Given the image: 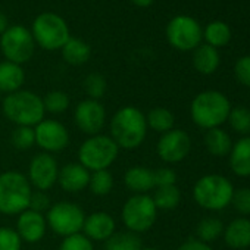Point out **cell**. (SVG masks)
Instances as JSON below:
<instances>
[{"label":"cell","mask_w":250,"mask_h":250,"mask_svg":"<svg viewBox=\"0 0 250 250\" xmlns=\"http://www.w3.org/2000/svg\"><path fill=\"white\" fill-rule=\"evenodd\" d=\"M62 56L66 63L72 66H80L90 59L91 49L84 40L77 37H69V40L62 47Z\"/></svg>","instance_id":"obj_24"},{"label":"cell","mask_w":250,"mask_h":250,"mask_svg":"<svg viewBox=\"0 0 250 250\" xmlns=\"http://www.w3.org/2000/svg\"><path fill=\"white\" fill-rule=\"evenodd\" d=\"M43 106H44L46 112L63 113L69 107V96L65 91H61V90L49 91L43 99Z\"/></svg>","instance_id":"obj_33"},{"label":"cell","mask_w":250,"mask_h":250,"mask_svg":"<svg viewBox=\"0 0 250 250\" xmlns=\"http://www.w3.org/2000/svg\"><path fill=\"white\" fill-rule=\"evenodd\" d=\"M231 203H232V206L235 208V210L238 213L250 215V188L244 187V188L234 190Z\"/></svg>","instance_id":"obj_38"},{"label":"cell","mask_w":250,"mask_h":250,"mask_svg":"<svg viewBox=\"0 0 250 250\" xmlns=\"http://www.w3.org/2000/svg\"><path fill=\"white\" fill-rule=\"evenodd\" d=\"M34 42L46 50H59L69 40V28L65 20L53 12L40 14L31 27Z\"/></svg>","instance_id":"obj_7"},{"label":"cell","mask_w":250,"mask_h":250,"mask_svg":"<svg viewBox=\"0 0 250 250\" xmlns=\"http://www.w3.org/2000/svg\"><path fill=\"white\" fill-rule=\"evenodd\" d=\"M0 49H2L6 61L22 65L28 62L36 49V42L33 39L31 30L22 25L9 27L0 37Z\"/></svg>","instance_id":"obj_9"},{"label":"cell","mask_w":250,"mask_h":250,"mask_svg":"<svg viewBox=\"0 0 250 250\" xmlns=\"http://www.w3.org/2000/svg\"><path fill=\"white\" fill-rule=\"evenodd\" d=\"M90 171L85 169L80 162L78 164H66L62 169H59L58 183L68 193H78L88 186Z\"/></svg>","instance_id":"obj_18"},{"label":"cell","mask_w":250,"mask_h":250,"mask_svg":"<svg viewBox=\"0 0 250 250\" xmlns=\"http://www.w3.org/2000/svg\"><path fill=\"white\" fill-rule=\"evenodd\" d=\"M177 250H212V249L200 240H187Z\"/></svg>","instance_id":"obj_42"},{"label":"cell","mask_w":250,"mask_h":250,"mask_svg":"<svg viewBox=\"0 0 250 250\" xmlns=\"http://www.w3.org/2000/svg\"><path fill=\"white\" fill-rule=\"evenodd\" d=\"M221 63V56L218 53V49L209 46V44H200L194 49L193 53V66L197 72L203 75L213 74Z\"/></svg>","instance_id":"obj_23"},{"label":"cell","mask_w":250,"mask_h":250,"mask_svg":"<svg viewBox=\"0 0 250 250\" xmlns=\"http://www.w3.org/2000/svg\"><path fill=\"white\" fill-rule=\"evenodd\" d=\"M119 147L110 136L96 134L87 139L78 150L80 164L88 171L107 169L118 158Z\"/></svg>","instance_id":"obj_6"},{"label":"cell","mask_w":250,"mask_h":250,"mask_svg":"<svg viewBox=\"0 0 250 250\" xmlns=\"http://www.w3.org/2000/svg\"><path fill=\"white\" fill-rule=\"evenodd\" d=\"M8 28H9V25H8V18H6L5 14L0 12V36H2Z\"/></svg>","instance_id":"obj_43"},{"label":"cell","mask_w":250,"mask_h":250,"mask_svg":"<svg viewBox=\"0 0 250 250\" xmlns=\"http://www.w3.org/2000/svg\"><path fill=\"white\" fill-rule=\"evenodd\" d=\"M167 39L177 50L188 52L200 46L203 30L193 17L177 15L167 25Z\"/></svg>","instance_id":"obj_10"},{"label":"cell","mask_w":250,"mask_h":250,"mask_svg":"<svg viewBox=\"0 0 250 250\" xmlns=\"http://www.w3.org/2000/svg\"><path fill=\"white\" fill-rule=\"evenodd\" d=\"M203 39L206 40V44L215 49L224 47L231 40V28L222 21H213L203 30Z\"/></svg>","instance_id":"obj_27"},{"label":"cell","mask_w":250,"mask_h":250,"mask_svg":"<svg viewBox=\"0 0 250 250\" xmlns=\"http://www.w3.org/2000/svg\"><path fill=\"white\" fill-rule=\"evenodd\" d=\"M143 243L139 234L131 231L113 232L104 241V250H142Z\"/></svg>","instance_id":"obj_26"},{"label":"cell","mask_w":250,"mask_h":250,"mask_svg":"<svg viewBox=\"0 0 250 250\" xmlns=\"http://www.w3.org/2000/svg\"><path fill=\"white\" fill-rule=\"evenodd\" d=\"M36 143L46 153H56L69 145V133L63 124L55 119H43L36 125Z\"/></svg>","instance_id":"obj_12"},{"label":"cell","mask_w":250,"mask_h":250,"mask_svg":"<svg viewBox=\"0 0 250 250\" xmlns=\"http://www.w3.org/2000/svg\"><path fill=\"white\" fill-rule=\"evenodd\" d=\"M225 244L235 250H243L250 246V219L237 218L224 229Z\"/></svg>","instance_id":"obj_19"},{"label":"cell","mask_w":250,"mask_h":250,"mask_svg":"<svg viewBox=\"0 0 250 250\" xmlns=\"http://www.w3.org/2000/svg\"><path fill=\"white\" fill-rule=\"evenodd\" d=\"M234 187L228 178L219 174L202 177L193 188L196 203L208 210H221L231 203Z\"/></svg>","instance_id":"obj_5"},{"label":"cell","mask_w":250,"mask_h":250,"mask_svg":"<svg viewBox=\"0 0 250 250\" xmlns=\"http://www.w3.org/2000/svg\"><path fill=\"white\" fill-rule=\"evenodd\" d=\"M231 103L228 97L216 90H206L199 93L190 106L193 122L200 128H219L229 115Z\"/></svg>","instance_id":"obj_2"},{"label":"cell","mask_w":250,"mask_h":250,"mask_svg":"<svg viewBox=\"0 0 250 250\" xmlns=\"http://www.w3.org/2000/svg\"><path fill=\"white\" fill-rule=\"evenodd\" d=\"M229 122V127L243 136L250 134V109H247L246 106H237L232 107L229 110L228 119Z\"/></svg>","instance_id":"obj_30"},{"label":"cell","mask_w":250,"mask_h":250,"mask_svg":"<svg viewBox=\"0 0 250 250\" xmlns=\"http://www.w3.org/2000/svg\"><path fill=\"white\" fill-rule=\"evenodd\" d=\"M234 74L240 84L250 88V55L243 56L235 62Z\"/></svg>","instance_id":"obj_39"},{"label":"cell","mask_w":250,"mask_h":250,"mask_svg":"<svg viewBox=\"0 0 250 250\" xmlns=\"http://www.w3.org/2000/svg\"><path fill=\"white\" fill-rule=\"evenodd\" d=\"M77 127L88 136H96L102 131L106 122V110L99 100L85 99L75 107Z\"/></svg>","instance_id":"obj_14"},{"label":"cell","mask_w":250,"mask_h":250,"mask_svg":"<svg viewBox=\"0 0 250 250\" xmlns=\"http://www.w3.org/2000/svg\"><path fill=\"white\" fill-rule=\"evenodd\" d=\"M46 221L47 225L53 229V232L62 237H69L78 234L83 229L85 215L78 205L61 202L50 206V209L47 210Z\"/></svg>","instance_id":"obj_11"},{"label":"cell","mask_w":250,"mask_h":250,"mask_svg":"<svg viewBox=\"0 0 250 250\" xmlns=\"http://www.w3.org/2000/svg\"><path fill=\"white\" fill-rule=\"evenodd\" d=\"M84 90L85 93L88 94L90 99L93 100H99L104 96L106 93V88H107V83H106V78L99 74V72H91L85 77L84 80Z\"/></svg>","instance_id":"obj_34"},{"label":"cell","mask_w":250,"mask_h":250,"mask_svg":"<svg viewBox=\"0 0 250 250\" xmlns=\"http://www.w3.org/2000/svg\"><path fill=\"white\" fill-rule=\"evenodd\" d=\"M203 140H205V146H206L208 152L216 158H224V156L229 155V152L232 149L231 137L228 136L227 131H224L221 128L208 130Z\"/></svg>","instance_id":"obj_25"},{"label":"cell","mask_w":250,"mask_h":250,"mask_svg":"<svg viewBox=\"0 0 250 250\" xmlns=\"http://www.w3.org/2000/svg\"><path fill=\"white\" fill-rule=\"evenodd\" d=\"M155 0H131V3L139 6V8H149Z\"/></svg>","instance_id":"obj_44"},{"label":"cell","mask_w":250,"mask_h":250,"mask_svg":"<svg viewBox=\"0 0 250 250\" xmlns=\"http://www.w3.org/2000/svg\"><path fill=\"white\" fill-rule=\"evenodd\" d=\"M142 250H159V249H155V247H143Z\"/></svg>","instance_id":"obj_45"},{"label":"cell","mask_w":250,"mask_h":250,"mask_svg":"<svg viewBox=\"0 0 250 250\" xmlns=\"http://www.w3.org/2000/svg\"><path fill=\"white\" fill-rule=\"evenodd\" d=\"M59 250H94L93 241L87 238L84 234L78 232L69 237H65Z\"/></svg>","instance_id":"obj_37"},{"label":"cell","mask_w":250,"mask_h":250,"mask_svg":"<svg viewBox=\"0 0 250 250\" xmlns=\"http://www.w3.org/2000/svg\"><path fill=\"white\" fill-rule=\"evenodd\" d=\"M90 191L96 196H106L110 193L113 187V177L107 169L102 171H94L90 174V181H88Z\"/></svg>","instance_id":"obj_32"},{"label":"cell","mask_w":250,"mask_h":250,"mask_svg":"<svg viewBox=\"0 0 250 250\" xmlns=\"http://www.w3.org/2000/svg\"><path fill=\"white\" fill-rule=\"evenodd\" d=\"M28 178L18 171L0 174V212L5 215H20L28 209L31 197Z\"/></svg>","instance_id":"obj_4"},{"label":"cell","mask_w":250,"mask_h":250,"mask_svg":"<svg viewBox=\"0 0 250 250\" xmlns=\"http://www.w3.org/2000/svg\"><path fill=\"white\" fill-rule=\"evenodd\" d=\"M12 145L20 150H28L36 145V133L33 127H17L12 133Z\"/></svg>","instance_id":"obj_35"},{"label":"cell","mask_w":250,"mask_h":250,"mask_svg":"<svg viewBox=\"0 0 250 250\" xmlns=\"http://www.w3.org/2000/svg\"><path fill=\"white\" fill-rule=\"evenodd\" d=\"M146 122H147V127H150L152 130L161 134H165L174 130L175 118H174V113L168 110L167 107H155L147 113Z\"/></svg>","instance_id":"obj_28"},{"label":"cell","mask_w":250,"mask_h":250,"mask_svg":"<svg viewBox=\"0 0 250 250\" xmlns=\"http://www.w3.org/2000/svg\"><path fill=\"white\" fill-rule=\"evenodd\" d=\"M155 187H165V186H175L177 174L171 168H159L153 171Z\"/></svg>","instance_id":"obj_41"},{"label":"cell","mask_w":250,"mask_h":250,"mask_svg":"<svg viewBox=\"0 0 250 250\" xmlns=\"http://www.w3.org/2000/svg\"><path fill=\"white\" fill-rule=\"evenodd\" d=\"M196 232L199 240L208 244L209 241L216 240L224 232V224L218 218H205L199 222Z\"/></svg>","instance_id":"obj_31"},{"label":"cell","mask_w":250,"mask_h":250,"mask_svg":"<svg viewBox=\"0 0 250 250\" xmlns=\"http://www.w3.org/2000/svg\"><path fill=\"white\" fill-rule=\"evenodd\" d=\"M50 197L44 193V191H33L31 193V197H30V205H28V209L34 210V212H39V213H44L50 209Z\"/></svg>","instance_id":"obj_40"},{"label":"cell","mask_w":250,"mask_h":250,"mask_svg":"<svg viewBox=\"0 0 250 250\" xmlns=\"http://www.w3.org/2000/svg\"><path fill=\"white\" fill-rule=\"evenodd\" d=\"M83 231L91 241H106L115 232V219L106 212H94L85 216Z\"/></svg>","instance_id":"obj_17"},{"label":"cell","mask_w":250,"mask_h":250,"mask_svg":"<svg viewBox=\"0 0 250 250\" xmlns=\"http://www.w3.org/2000/svg\"><path fill=\"white\" fill-rule=\"evenodd\" d=\"M158 218V208L149 194H134L122 208V221L131 232H145L153 227Z\"/></svg>","instance_id":"obj_8"},{"label":"cell","mask_w":250,"mask_h":250,"mask_svg":"<svg viewBox=\"0 0 250 250\" xmlns=\"http://www.w3.org/2000/svg\"><path fill=\"white\" fill-rule=\"evenodd\" d=\"M155 202V206L162 210H171L178 206L181 200V193L177 186H165V187H156L155 196L152 197Z\"/></svg>","instance_id":"obj_29"},{"label":"cell","mask_w":250,"mask_h":250,"mask_svg":"<svg viewBox=\"0 0 250 250\" xmlns=\"http://www.w3.org/2000/svg\"><path fill=\"white\" fill-rule=\"evenodd\" d=\"M47 229V221L43 213L34 212L31 209L20 213L17 221V232L20 234L22 241L37 243L40 241Z\"/></svg>","instance_id":"obj_16"},{"label":"cell","mask_w":250,"mask_h":250,"mask_svg":"<svg viewBox=\"0 0 250 250\" xmlns=\"http://www.w3.org/2000/svg\"><path fill=\"white\" fill-rule=\"evenodd\" d=\"M229 165L235 175L250 177V136H244L232 145L229 152Z\"/></svg>","instance_id":"obj_20"},{"label":"cell","mask_w":250,"mask_h":250,"mask_svg":"<svg viewBox=\"0 0 250 250\" xmlns=\"http://www.w3.org/2000/svg\"><path fill=\"white\" fill-rule=\"evenodd\" d=\"M147 136L146 115L134 107L124 106L110 119V137L119 149H137Z\"/></svg>","instance_id":"obj_1"},{"label":"cell","mask_w":250,"mask_h":250,"mask_svg":"<svg viewBox=\"0 0 250 250\" xmlns=\"http://www.w3.org/2000/svg\"><path fill=\"white\" fill-rule=\"evenodd\" d=\"M191 149V139L183 130H171L158 142L156 150L159 158L167 164H178L187 158Z\"/></svg>","instance_id":"obj_13"},{"label":"cell","mask_w":250,"mask_h":250,"mask_svg":"<svg viewBox=\"0 0 250 250\" xmlns=\"http://www.w3.org/2000/svg\"><path fill=\"white\" fill-rule=\"evenodd\" d=\"M25 81V72L21 65L5 61L0 62V93H15L21 90Z\"/></svg>","instance_id":"obj_22"},{"label":"cell","mask_w":250,"mask_h":250,"mask_svg":"<svg viewBox=\"0 0 250 250\" xmlns=\"http://www.w3.org/2000/svg\"><path fill=\"white\" fill-rule=\"evenodd\" d=\"M3 113L18 127H36L44 119L43 99L33 91L18 90L3 100Z\"/></svg>","instance_id":"obj_3"},{"label":"cell","mask_w":250,"mask_h":250,"mask_svg":"<svg viewBox=\"0 0 250 250\" xmlns=\"http://www.w3.org/2000/svg\"><path fill=\"white\" fill-rule=\"evenodd\" d=\"M59 167L56 159L49 153H39L31 159L28 168V181L37 190L46 191L58 181Z\"/></svg>","instance_id":"obj_15"},{"label":"cell","mask_w":250,"mask_h":250,"mask_svg":"<svg viewBox=\"0 0 250 250\" xmlns=\"http://www.w3.org/2000/svg\"><path fill=\"white\" fill-rule=\"evenodd\" d=\"M22 240L17 229L2 227L0 228V250H21Z\"/></svg>","instance_id":"obj_36"},{"label":"cell","mask_w":250,"mask_h":250,"mask_svg":"<svg viewBox=\"0 0 250 250\" xmlns=\"http://www.w3.org/2000/svg\"><path fill=\"white\" fill-rule=\"evenodd\" d=\"M124 183L134 194H147L155 187L153 171L143 167H133L125 172Z\"/></svg>","instance_id":"obj_21"}]
</instances>
